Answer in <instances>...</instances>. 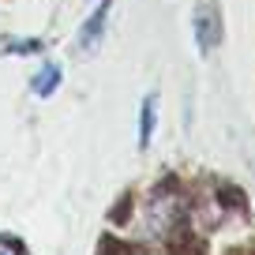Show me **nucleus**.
<instances>
[{
	"instance_id": "nucleus-4",
	"label": "nucleus",
	"mask_w": 255,
	"mask_h": 255,
	"mask_svg": "<svg viewBox=\"0 0 255 255\" xmlns=\"http://www.w3.org/2000/svg\"><path fill=\"white\" fill-rule=\"evenodd\" d=\"M60 79H64L60 64H41V72L30 79V94L34 98H53L60 90Z\"/></svg>"
},
{
	"instance_id": "nucleus-2",
	"label": "nucleus",
	"mask_w": 255,
	"mask_h": 255,
	"mask_svg": "<svg viewBox=\"0 0 255 255\" xmlns=\"http://www.w3.org/2000/svg\"><path fill=\"white\" fill-rule=\"evenodd\" d=\"M109 8H113V0H102V4L87 15V23H83V30H79V49L83 53H94V45L102 41L105 26H109Z\"/></svg>"
},
{
	"instance_id": "nucleus-5",
	"label": "nucleus",
	"mask_w": 255,
	"mask_h": 255,
	"mask_svg": "<svg viewBox=\"0 0 255 255\" xmlns=\"http://www.w3.org/2000/svg\"><path fill=\"white\" fill-rule=\"evenodd\" d=\"M41 41L38 38H11L8 45H4V53H15V56H30V53H41Z\"/></svg>"
},
{
	"instance_id": "nucleus-6",
	"label": "nucleus",
	"mask_w": 255,
	"mask_h": 255,
	"mask_svg": "<svg viewBox=\"0 0 255 255\" xmlns=\"http://www.w3.org/2000/svg\"><path fill=\"white\" fill-rule=\"evenodd\" d=\"M0 255H23V252H19L11 240H0Z\"/></svg>"
},
{
	"instance_id": "nucleus-3",
	"label": "nucleus",
	"mask_w": 255,
	"mask_h": 255,
	"mask_svg": "<svg viewBox=\"0 0 255 255\" xmlns=\"http://www.w3.org/2000/svg\"><path fill=\"white\" fill-rule=\"evenodd\" d=\"M154 128H158V94H146L143 105H139V146L154 143Z\"/></svg>"
},
{
	"instance_id": "nucleus-1",
	"label": "nucleus",
	"mask_w": 255,
	"mask_h": 255,
	"mask_svg": "<svg viewBox=\"0 0 255 255\" xmlns=\"http://www.w3.org/2000/svg\"><path fill=\"white\" fill-rule=\"evenodd\" d=\"M222 41V15H218V0H199L195 4V45L207 56Z\"/></svg>"
}]
</instances>
